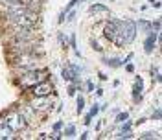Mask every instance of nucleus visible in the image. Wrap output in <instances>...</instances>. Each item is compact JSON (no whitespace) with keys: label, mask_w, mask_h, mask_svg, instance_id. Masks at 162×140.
I'll use <instances>...</instances> for the list:
<instances>
[{"label":"nucleus","mask_w":162,"mask_h":140,"mask_svg":"<svg viewBox=\"0 0 162 140\" xmlns=\"http://www.w3.org/2000/svg\"><path fill=\"white\" fill-rule=\"evenodd\" d=\"M4 124L7 126V129H9L11 133H18V131H22L24 127H28L26 122H24V118H22V114L18 113V109H11L9 113H6Z\"/></svg>","instance_id":"nucleus-4"},{"label":"nucleus","mask_w":162,"mask_h":140,"mask_svg":"<svg viewBox=\"0 0 162 140\" xmlns=\"http://www.w3.org/2000/svg\"><path fill=\"white\" fill-rule=\"evenodd\" d=\"M41 66V61H39V55L37 54H20L17 57H13V68L15 72L22 74V72H28V70H37Z\"/></svg>","instance_id":"nucleus-2"},{"label":"nucleus","mask_w":162,"mask_h":140,"mask_svg":"<svg viewBox=\"0 0 162 140\" xmlns=\"http://www.w3.org/2000/svg\"><path fill=\"white\" fill-rule=\"evenodd\" d=\"M85 109V100L81 98V96H77V113L81 114V111Z\"/></svg>","instance_id":"nucleus-19"},{"label":"nucleus","mask_w":162,"mask_h":140,"mask_svg":"<svg viewBox=\"0 0 162 140\" xmlns=\"http://www.w3.org/2000/svg\"><path fill=\"white\" fill-rule=\"evenodd\" d=\"M140 138H155V133H144L140 135Z\"/></svg>","instance_id":"nucleus-23"},{"label":"nucleus","mask_w":162,"mask_h":140,"mask_svg":"<svg viewBox=\"0 0 162 140\" xmlns=\"http://www.w3.org/2000/svg\"><path fill=\"white\" fill-rule=\"evenodd\" d=\"M9 2H18V0H7V4H9Z\"/></svg>","instance_id":"nucleus-33"},{"label":"nucleus","mask_w":162,"mask_h":140,"mask_svg":"<svg viewBox=\"0 0 162 140\" xmlns=\"http://www.w3.org/2000/svg\"><path fill=\"white\" fill-rule=\"evenodd\" d=\"M87 90H89V92L94 90V83H92V81H87Z\"/></svg>","instance_id":"nucleus-25"},{"label":"nucleus","mask_w":162,"mask_h":140,"mask_svg":"<svg viewBox=\"0 0 162 140\" xmlns=\"http://www.w3.org/2000/svg\"><path fill=\"white\" fill-rule=\"evenodd\" d=\"M140 26H142L144 30H148V31L151 30V24H149V22H146V20H140Z\"/></svg>","instance_id":"nucleus-22"},{"label":"nucleus","mask_w":162,"mask_h":140,"mask_svg":"<svg viewBox=\"0 0 162 140\" xmlns=\"http://www.w3.org/2000/svg\"><path fill=\"white\" fill-rule=\"evenodd\" d=\"M30 90H31V94H33V96H50V94H52V90H53V85H52L48 79H42L41 83L33 85Z\"/></svg>","instance_id":"nucleus-8"},{"label":"nucleus","mask_w":162,"mask_h":140,"mask_svg":"<svg viewBox=\"0 0 162 140\" xmlns=\"http://www.w3.org/2000/svg\"><path fill=\"white\" fill-rule=\"evenodd\" d=\"M30 105L37 113H44V111H48V109L53 107V102L50 100V96H33V100L30 102Z\"/></svg>","instance_id":"nucleus-6"},{"label":"nucleus","mask_w":162,"mask_h":140,"mask_svg":"<svg viewBox=\"0 0 162 140\" xmlns=\"http://www.w3.org/2000/svg\"><path fill=\"white\" fill-rule=\"evenodd\" d=\"M98 11H103V13H109V7L103 6V4H92L89 7V13H98Z\"/></svg>","instance_id":"nucleus-14"},{"label":"nucleus","mask_w":162,"mask_h":140,"mask_svg":"<svg viewBox=\"0 0 162 140\" xmlns=\"http://www.w3.org/2000/svg\"><path fill=\"white\" fill-rule=\"evenodd\" d=\"M151 28H153V30H157V31H160V20H159V18H157V20H153Z\"/></svg>","instance_id":"nucleus-21"},{"label":"nucleus","mask_w":162,"mask_h":140,"mask_svg":"<svg viewBox=\"0 0 162 140\" xmlns=\"http://www.w3.org/2000/svg\"><path fill=\"white\" fill-rule=\"evenodd\" d=\"M59 44L65 46V35H63V33H59Z\"/></svg>","instance_id":"nucleus-30"},{"label":"nucleus","mask_w":162,"mask_h":140,"mask_svg":"<svg viewBox=\"0 0 162 140\" xmlns=\"http://www.w3.org/2000/svg\"><path fill=\"white\" fill-rule=\"evenodd\" d=\"M98 113H100V107H98V105H94V107H92V109H90V113H89V114H87V116H85V120H83V122H85V124H87V126H89V124H90V122H92V118H94V116H96V114H98Z\"/></svg>","instance_id":"nucleus-16"},{"label":"nucleus","mask_w":162,"mask_h":140,"mask_svg":"<svg viewBox=\"0 0 162 140\" xmlns=\"http://www.w3.org/2000/svg\"><path fill=\"white\" fill-rule=\"evenodd\" d=\"M39 22V13L37 11H26L22 15H17V17H7L6 18V24L9 28H22V26H37Z\"/></svg>","instance_id":"nucleus-3"},{"label":"nucleus","mask_w":162,"mask_h":140,"mask_svg":"<svg viewBox=\"0 0 162 140\" xmlns=\"http://www.w3.org/2000/svg\"><path fill=\"white\" fill-rule=\"evenodd\" d=\"M133 98H135L136 103L142 100V78H136V83L133 87Z\"/></svg>","instance_id":"nucleus-11"},{"label":"nucleus","mask_w":162,"mask_h":140,"mask_svg":"<svg viewBox=\"0 0 162 140\" xmlns=\"http://www.w3.org/2000/svg\"><path fill=\"white\" fill-rule=\"evenodd\" d=\"M18 113L22 114V118H24L26 126H37V124H39V118H37V111H35V109H33L30 103H26V105L18 107Z\"/></svg>","instance_id":"nucleus-7"},{"label":"nucleus","mask_w":162,"mask_h":140,"mask_svg":"<svg viewBox=\"0 0 162 140\" xmlns=\"http://www.w3.org/2000/svg\"><path fill=\"white\" fill-rule=\"evenodd\" d=\"M125 68H127V72H133V70H135V66H133V65H127Z\"/></svg>","instance_id":"nucleus-32"},{"label":"nucleus","mask_w":162,"mask_h":140,"mask_svg":"<svg viewBox=\"0 0 162 140\" xmlns=\"http://www.w3.org/2000/svg\"><path fill=\"white\" fill-rule=\"evenodd\" d=\"M63 127V122H55V126H53V131H59Z\"/></svg>","instance_id":"nucleus-28"},{"label":"nucleus","mask_w":162,"mask_h":140,"mask_svg":"<svg viewBox=\"0 0 162 140\" xmlns=\"http://www.w3.org/2000/svg\"><path fill=\"white\" fill-rule=\"evenodd\" d=\"M125 120H129V114H127V113H120V114L116 116V122H118V124H124Z\"/></svg>","instance_id":"nucleus-18"},{"label":"nucleus","mask_w":162,"mask_h":140,"mask_svg":"<svg viewBox=\"0 0 162 140\" xmlns=\"http://www.w3.org/2000/svg\"><path fill=\"white\" fill-rule=\"evenodd\" d=\"M153 120H160V109H157V111L153 113Z\"/></svg>","instance_id":"nucleus-26"},{"label":"nucleus","mask_w":162,"mask_h":140,"mask_svg":"<svg viewBox=\"0 0 162 140\" xmlns=\"http://www.w3.org/2000/svg\"><path fill=\"white\" fill-rule=\"evenodd\" d=\"M155 42H157V33H151V31H149V35H148V39H146V42H144V50H146L148 54H151V52L155 50Z\"/></svg>","instance_id":"nucleus-10"},{"label":"nucleus","mask_w":162,"mask_h":140,"mask_svg":"<svg viewBox=\"0 0 162 140\" xmlns=\"http://www.w3.org/2000/svg\"><path fill=\"white\" fill-rule=\"evenodd\" d=\"M92 48H94L96 52H101V46H100V44H98L96 41H92Z\"/></svg>","instance_id":"nucleus-24"},{"label":"nucleus","mask_w":162,"mask_h":140,"mask_svg":"<svg viewBox=\"0 0 162 140\" xmlns=\"http://www.w3.org/2000/svg\"><path fill=\"white\" fill-rule=\"evenodd\" d=\"M74 17H76V11H72V13H70V15H68V17H66V20H72V18H74Z\"/></svg>","instance_id":"nucleus-31"},{"label":"nucleus","mask_w":162,"mask_h":140,"mask_svg":"<svg viewBox=\"0 0 162 140\" xmlns=\"http://www.w3.org/2000/svg\"><path fill=\"white\" fill-rule=\"evenodd\" d=\"M61 76H63V79H65V81H77V74H74V70H72V68H63Z\"/></svg>","instance_id":"nucleus-13"},{"label":"nucleus","mask_w":162,"mask_h":140,"mask_svg":"<svg viewBox=\"0 0 162 140\" xmlns=\"http://www.w3.org/2000/svg\"><path fill=\"white\" fill-rule=\"evenodd\" d=\"M103 63H105V65H109V66H113V68H116V66L124 65V61H118V59H103Z\"/></svg>","instance_id":"nucleus-17"},{"label":"nucleus","mask_w":162,"mask_h":140,"mask_svg":"<svg viewBox=\"0 0 162 140\" xmlns=\"http://www.w3.org/2000/svg\"><path fill=\"white\" fill-rule=\"evenodd\" d=\"M136 37V24L133 20H120L118 22V31H116V37L113 39V42L116 46H125V44H131Z\"/></svg>","instance_id":"nucleus-1"},{"label":"nucleus","mask_w":162,"mask_h":140,"mask_svg":"<svg viewBox=\"0 0 162 140\" xmlns=\"http://www.w3.org/2000/svg\"><path fill=\"white\" fill-rule=\"evenodd\" d=\"M30 11H37L39 13V9H41V4H42V0H20Z\"/></svg>","instance_id":"nucleus-12"},{"label":"nucleus","mask_w":162,"mask_h":140,"mask_svg":"<svg viewBox=\"0 0 162 140\" xmlns=\"http://www.w3.org/2000/svg\"><path fill=\"white\" fill-rule=\"evenodd\" d=\"M65 135H66V137H74V135H76V127H74V126H68V127L65 129Z\"/></svg>","instance_id":"nucleus-20"},{"label":"nucleus","mask_w":162,"mask_h":140,"mask_svg":"<svg viewBox=\"0 0 162 140\" xmlns=\"http://www.w3.org/2000/svg\"><path fill=\"white\" fill-rule=\"evenodd\" d=\"M77 2H79V0H70V2L65 6V9H63V11H61V15H59V22H65V13H66V11H70V9H72Z\"/></svg>","instance_id":"nucleus-15"},{"label":"nucleus","mask_w":162,"mask_h":140,"mask_svg":"<svg viewBox=\"0 0 162 140\" xmlns=\"http://www.w3.org/2000/svg\"><path fill=\"white\" fill-rule=\"evenodd\" d=\"M42 79H46V72H42V70H28V72H22L20 74V87L22 89H31L33 85H37V83H41Z\"/></svg>","instance_id":"nucleus-5"},{"label":"nucleus","mask_w":162,"mask_h":140,"mask_svg":"<svg viewBox=\"0 0 162 140\" xmlns=\"http://www.w3.org/2000/svg\"><path fill=\"white\" fill-rule=\"evenodd\" d=\"M118 18H111L109 22H105V26H103V35L113 42V39L116 37V31H118Z\"/></svg>","instance_id":"nucleus-9"},{"label":"nucleus","mask_w":162,"mask_h":140,"mask_svg":"<svg viewBox=\"0 0 162 140\" xmlns=\"http://www.w3.org/2000/svg\"><path fill=\"white\" fill-rule=\"evenodd\" d=\"M149 4H151L153 7H160V2H159V0H149Z\"/></svg>","instance_id":"nucleus-29"},{"label":"nucleus","mask_w":162,"mask_h":140,"mask_svg":"<svg viewBox=\"0 0 162 140\" xmlns=\"http://www.w3.org/2000/svg\"><path fill=\"white\" fill-rule=\"evenodd\" d=\"M68 94H70V96H74V94H76V87H74V85H70V87H68Z\"/></svg>","instance_id":"nucleus-27"}]
</instances>
